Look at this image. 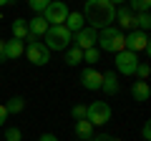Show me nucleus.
I'll list each match as a JSON object with an SVG mask.
<instances>
[{
  "instance_id": "obj_3",
  "label": "nucleus",
  "mask_w": 151,
  "mask_h": 141,
  "mask_svg": "<svg viewBox=\"0 0 151 141\" xmlns=\"http://www.w3.org/2000/svg\"><path fill=\"white\" fill-rule=\"evenodd\" d=\"M43 38H45V43H43L45 48H48V50H55V53H58V50L70 48L73 33H70L65 25H50V28H48V33H45Z\"/></svg>"
},
{
  "instance_id": "obj_19",
  "label": "nucleus",
  "mask_w": 151,
  "mask_h": 141,
  "mask_svg": "<svg viewBox=\"0 0 151 141\" xmlns=\"http://www.w3.org/2000/svg\"><path fill=\"white\" fill-rule=\"evenodd\" d=\"M78 63H83V50L76 45L65 48V65H78Z\"/></svg>"
},
{
  "instance_id": "obj_8",
  "label": "nucleus",
  "mask_w": 151,
  "mask_h": 141,
  "mask_svg": "<svg viewBox=\"0 0 151 141\" xmlns=\"http://www.w3.org/2000/svg\"><path fill=\"white\" fill-rule=\"evenodd\" d=\"M81 83L86 91H101V83H103V73L96 68H91V65H86V68L81 70Z\"/></svg>"
},
{
  "instance_id": "obj_13",
  "label": "nucleus",
  "mask_w": 151,
  "mask_h": 141,
  "mask_svg": "<svg viewBox=\"0 0 151 141\" xmlns=\"http://www.w3.org/2000/svg\"><path fill=\"white\" fill-rule=\"evenodd\" d=\"M48 23L43 20V15H35L33 20H28V35H33V38H40V35H45L48 33Z\"/></svg>"
},
{
  "instance_id": "obj_25",
  "label": "nucleus",
  "mask_w": 151,
  "mask_h": 141,
  "mask_svg": "<svg viewBox=\"0 0 151 141\" xmlns=\"http://www.w3.org/2000/svg\"><path fill=\"white\" fill-rule=\"evenodd\" d=\"M5 141H23V131L18 126H8L5 129Z\"/></svg>"
},
{
  "instance_id": "obj_21",
  "label": "nucleus",
  "mask_w": 151,
  "mask_h": 141,
  "mask_svg": "<svg viewBox=\"0 0 151 141\" xmlns=\"http://www.w3.org/2000/svg\"><path fill=\"white\" fill-rule=\"evenodd\" d=\"M149 8H151V3H149V0H131L129 10L134 13V15H141V13H149Z\"/></svg>"
},
{
  "instance_id": "obj_5",
  "label": "nucleus",
  "mask_w": 151,
  "mask_h": 141,
  "mask_svg": "<svg viewBox=\"0 0 151 141\" xmlns=\"http://www.w3.org/2000/svg\"><path fill=\"white\" fill-rule=\"evenodd\" d=\"M86 121L91 126H103L111 121V106L106 101H93L86 106Z\"/></svg>"
},
{
  "instance_id": "obj_18",
  "label": "nucleus",
  "mask_w": 151,
  "mask_h": 141,
  "mask_svg": "<svg viewBox=\"0 0 151 141\" xmlns=\"http://www.w3.org/2000/svg\"><path fill=\"white\" fill-rule=\"evenodd\" d=\"M76 136H78L81 141H91L93 139V126L88 124L86 119H83V121H76Z\"/></svg>"
},
{
  "instance_id": "obj_31",
  "label": "nucleus",
  "mask_w": 151,
  "mask_h": 141,
  "mask_svg": "<svg viewBox=\"0 0 151 141\" xmlns=\"http://www.w3.org/2000/svg\"><path fill=\"white\" fill-rule=\"evenodd\" d=\"M38 141H58V139H55V134H43Z\"/></svg>"
},
{
  "instance_id": "obj_23",
  "label": "nucleus",
  "mask_w": 151,
  "mask_h": 141,
  "mask_svg": "<svg viewBox=\"0 0 151 141\" xmlns=\"http://www.w3.org/2000/svg\"><path fill=\"white\" fill-rule=\"evenodd\" d=\"M149 28H151V15H149V13H141V15H136V30L146 33Z\"/></svg>"
},
{
  "instance_id": "obj_27",
  "label": "nucleus",
  "mask_w": 151,
  "mask_h": 141,
  "mask_svg": "<svg viewBox=\"0 0 151 141\" xmlns=\"http://www.w3.org/2000/svg\"><path fill=\"white\" fill-rule=\"evenodd\" d=\"M134 73L139 76V81H146V78H149V73H151V68H149V63H139Z\"/></svg>"
},
{
  "instance_id": "obj_1",
  "label": "nucleus",
  "mask_w": 151,
  "mask_h": 141,
  "mask_svg": "<svg viewBox=\"0 0 151 141\" xmlns=\"http://www.w3.org/2000/svg\"><path fill=\"white\" fill-rule=\"evenodd\" d=\"M83 20L88 23V28L93 30H103V28H111L116 20V5L111 0H88L83 5Z\"/></svg>"
},
{
  "instance_id": "obj_29",
  "label": "nucleus",
  "mask_w": 151,
  "mask_h": 141,
  "mask_svg": "<svg viewBox=\"0 0 151 141\" xmlns=\"http://www.w3.org/2000/svg\"><path fill=\"white\" fill-rule=\"evenodd\" d=\"M91 141H116V139H113V136H108V134H93Z\"/></svg>"
},
{
  "instance_id": "obj_6",
  "label": "nucleus",
  "mask_w": 151,
  "mask_h": 141,
  "mask_svg": "<svg viewBox=\"0 0 151 141\" xmlns=\"http://www.w3.org/2000/svg\"><path fill=\"white\" fill-rule=\"evenodd\" d=\"M68 5L65 3H48V8H45V13H43V20L48 23V25H63L65 23V18H68Z\"/></svg>"
},
{
  "instance_id": "obj_7",
  "label": "nucleus",
  "mask_w": 151,
  "mask_h": 141,
  "mask_svg": "<svg viewBox=\"0 0 151 141\" xmlns=\"http://www.w3.org/2000/svg\"><path fill=\"white\" fill-rule=\"evenodd\" d=\"M139 55L131 53V50H121V53H116V70H119L121 76H134L136 65H139Z\"/></svg>"
},
{
  "instance_id": "obj_28",
  "label": "nucleus",
  "mask_w": 151,
  "mask_h": 141,
  "mask_svg": "<svg viewBox=\"0 0 151 141\" xmlns=\"http://www.w3.org/2000/svg\"><path fill=\"white\" fill-rule=\"evenodd\" d=\"M141 139H144V141H151V124H149V121L141 126Z\"/></svg>"
},
{
  "instance_id": "obj_12",
  "label": "nucleus",
  "mask_w": 151,
  "mask_h": 141,
  "mask_svg": "<svg viewBox=\"0 0 151 141\" xmlns=\"http://www.w3.org/2000/svg\"><path fill=\"white\" fill-rule=\"evenodd\" d=\"M5 43V60H15V58H20L23 53H25V43L23 40H3Z\"/></svg>"
},
{
  "instance_id": "obj_33",
  "label": "nucleus",
  "mask_w": 151,
  "mask_h": 141,
  "mask_svg": "<svg viewBox=\"0 0 151 141\" xmlns=\"http://www.w3.org/2000/svg\"><path fill=\"white\" fill-rule=\"evenodd\" d=\"M3 5H10V0H0V8H3Z\"/></svg>"
},
{
  "instance_id": "obj_9",
  "label": "nucleus",
  "mask_w": 151,
  "mask_h": 141,
  "mask_svg": "<svg viewBox=\"0 0 151 141\" xmlns=\"http://www.w3.org/2000/svg\"><path fill=\"white\" fill-rule=\"evenodd\" d=\"M126 50H131V53H141V50H149V33L131 30L129 35H126Z\"/></svg>"
},
{
  "instance_id": "obj_15",
  "label": "nucleus",
  "mask_w": 151,
  "mask_h": 141,
  "mask_svg": "<svg viewBox=\"0 0 151 141\" xmlns=\"http://www.w3.org/2000/svg\"><path fill=\"white\" fill-rule=\"evenodd\" d=\"M131 96L136 98V101H149L151 96V88L146 81H134V86H131Z\"/></svg>"
},
{
  "instance_id": "obj_2",
  "label": "nucleus",
  "mask_w": 151,
  "mask_h": 141,
  "mask_svg": "<svg viewBox=\"0 0 151 141\" xmlns=\"http://www.w3.org/2000/svg\"><path fill=\"white\" fill-rule=\"evenodd\" d=\"M98 45H101V50H108V53H121V50H126V35L116 25L103 28V30H98Z\"/></svg>"
},
{
  "instance_id": "obj_11",
  "label": "nucleus",
  "mask_w": 151,
  "mask_h": 141,
  "mask_svg": "<svg viewBox=\"0 0 151 141\" xmlns=\"http://www.w3.org/2000/svg\"><path fill=\"white\" fill-rule=\"evenodd\" d=\"M116 20H119V25H116V28L136 30V15L129 10V8H116Z\"/></svg>"
},
{
  "instance_id": "obj_14",
  "label": "nucleus",
  "mask_w": 151,
  "mask_h": 141,
  "mask_svg": "<svg viewBox=\"0 0 151 141\" xmlns=\"http://www.w3.org/2000/svg\"><path fill=\"white\" fill-rule=\"evenodd\" d=\"M101 91L106 93V96H113V93H119V81H116V70H106V73H103Z\"/></svg>"
},
{
  "instance_id": "obj_20",
  "label": "nucleus",
  "mask_w": 151,
  "mask_h": 141,
  "mask_svg": "<svg viewBox=\"0 0 151 141\" xmlns=\"http://www.w3.org/2000/svg\"><path fill=\"white\" fill-rule=\"evenodd\" d=\"M23 109H25V98H23V96H13L10 101L5 103V111H8V116H10V114H20Z\"/></svg>"
},
{
  "instance_id": "obj_32",
  "label": "nucleus",
  "mask_w": 151,
  "mask_h": 141,
  "mask_svg": "<svg viewBox=\"0 0 151 141\" xmlns=\"http://www.w3.org/2000/svg\"><path fill=\"white\" fill-rule=\"evenodd\" d=\"M0 63H5V43L0 40Z\"/></svg>"
},
{
  "instance_id": "obj_16",
  "label": "nucleus",
  "mask_w": 151,
  "mask_h": 141,
  "mask_svg": "<svg viewBox=\"0 0 151 141\" xmlns=\"http://www.w3.org/2000/svg\"><path fill=\"white\" fill-rule=\"evenodd\" d=\"M63 25L68 28L70 33H78V30H83V28H86V20H83L81 13H68V18H65Z\"/></svg>"
},
{
  "instance_id": "obj_17",
  "label": "nucleus",
  "mask_w": 151,
  "mask_h": 141,
  "mask_svg": "<svg viewBox=\"0 0 151 141\" xmlns=\"http://www.w3.org/2000/svg\"><path fill=\"white\" fill-rule=\"evenodd\" d=\"M13 38L25 43V38H28V20L25 18H15L13 20Z\"/></svg>"
},
{
  "instance_id": "obj_22",
  "label": "nucleus",
  "mask_w": 151,
  "mask_h": 141,
  "mask_svg": "<svg viewBox=\"0 0 151 141\" xmlns=\"http://www.w3.org/2000/svg\"><path fill=\"white\" fill-rule=\"evenodd\" d=\"M83 60H86V63L93 68V65L101 60V50H98V48H88V50H83Z\"/></svg>"
},
{
  "instance_id": "obj_4",
  "label": "nucleus",
  "mask_w": 151,
  "mask_h": 141,
  "mask_svg": "<svg viewBox=\"0 0 151 141\" xmlns=\"http://www.w3.org/2000/svg\"><path fill=\"white\" fill-rule=\"evenodd\" d=\"M25 55H28V60H30L33 65H45L50 60V50L38 38H33V35L25 38Z\"/></svg>"
},
{
  "instance_id": "obj_24",
  "label": "nucleus",
  "mask_w": 151,
  "mask_h": 141,
  "mask_svg": "<svg viewBox=\"0 0 151 141\" xmlns=\"http://www.w3.org/2000/svg\"><path fill=\"white\" fill-rule=\"evenodd\" d=\"M48 3H50V0H30L28 5H30V10L35 13V15H43L45 8H48Z\"/></svg>"
},
{
  "instance_id": "obj_26",
  "label": "nucleus",
  "mask_w": 151,
  "mask_h": 141,
  "mask_svg": "<svg viewBox=\"0 0 151 141\" xmlns=\"http://www.w3.org/2000/svg\"><path fill=\"white\" fill-rule=\"evenodd\" d=\"M70 116H73L76 121H83L86 119V106H83V103H76L73 109H70Z\"/></svg>"
},
{
  "instance_id": "obj_30",
  "label": "nucleus",
  "mask_w": 151,
  "mask_h": 141,
  "mask_svg": "<svg viewBox=\"0 0 151 141\" xmlns=\"http://www.w3.org/2000/svg\"><path fill=\"white\" fill-rule=\"evenodd\" d=\"M5 121H8V111H5V106L0 103V129L5 126Z\"/></svg>"
},
{
  "instance_id": "obj_10",
  "label": "nucleus",
  "mask_w": 151,
  "mask_h": 141,
  "mask_svg": "<svg viewBox=\"0 0 151 141\" xmlns=\"http://www.w3.org/2000/svg\"><path fill=\"white\" fill-rule=\"evenodd\" d=\"M76 35V48L81 50H88V48H96V40H98V33L93 28H83V30L73 33Z\"/></svg>"
},
{
  "instance_id": "obj_34",
  "label": "nucleus",
  "mask_w": 151,
  "mask_h": 141,
  "mask_svg": "<svg viewBox=\"0 0 151 141\" xmlns=\"http://www.w3.org/2000/svg\"><path fill=\"white\" fill-rule=\"evenodd\" d=\"M116 141H121V139H116Z\"/></svg>"
}]
</instances>
